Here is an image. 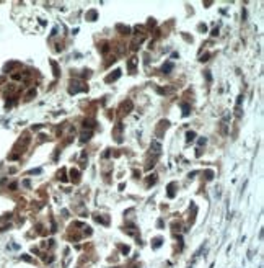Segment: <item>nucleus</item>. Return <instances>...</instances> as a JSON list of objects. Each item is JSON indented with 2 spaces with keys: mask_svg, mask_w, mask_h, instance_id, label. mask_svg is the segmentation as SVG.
Wrapping results in <instances>:
<instances>
[{
  "mask_svg": "<svg viewBox=\"0 0 264 268\" xmlns=\"http://www.w3.org/2000/svg\"><path fill=\"white\" fill-rule=\"evenodd\" d=\"M86 90H88V88H86L82 82H78V80H72V82H70L69 92H70L72 95H74V93H78V92H86Z\"/></svg>",
  "mask_w": 264,
  "mask_h": 268,
  "instance_id": "nucleus-1",
  "label": "nucleus"
},
{
  "mask_svg": "<svg viewBox=\"0 0 264 268\" xmlns=\"http://www.w3.org/2000/svg\"><path fill=\"white\" fill-rule=\"evenodd\" d=\"M150 154L153 155L155 160L160 157V154H161V144H160L158 141H152V144H150Z\"/></svg>",
  "mask_w": 264,
  "mask_h": 268,
  "instance_id": "nucleus-2",
  "label": "nucleus"
},
{
  "mask_svg": "<svg viewBox=\"0 0 264 268\" xmlns=\"http://www.w3.org/2000/svg\"><path fill=\"white\" fill-rule=\"evenodd\" d=\"M119 75H121V69H116L114 72H111V74H109V77H106V82H108V83L114 82V80L119 79Z\"/></svg>",
  "mask_w": 264,
  "mask_h": 268,
  "instance_id": "nucleus-3",
  "label": "nucleus"
},
{
  "mask_svg": "<svg viewBox=\"0 0 264 268\" xmlns=\"http://www.w3.org/2000/svg\"><path fill=\"white\" fill-rule=\"evenodd\" d=\"M91 136H93V131H83V133L80 134V141L86 142L88 139H91Z\"/></svg>",
  "mask_w": 264,
  "mask_h": 268,
  "instance_id": "nucleus-4",
  "label": "nucleus"
},
{
  "mask_svg": "<svg viewBox=\"0 0 264 268\" xmlns=\"http://www.w3.org/2000/svg\"><path fill=\"white\" fill-rule=\"evenodd\" d=\"M116 30L121 33V34H129V33H131V28H129V26H124V25H117Z\"/></svg>",
  "mask_w": 264,
  "mask_h": 268,
  "instance_id": "nucleus-5",
  "label": "nucleus"
},
{
  "mask_svg": "<svg viewBox=\"0 0 264 268\" xmlns=\"http://www.w3.org/2000/svg\"><path fill=\"white\" fill-rule=\"evenodd\" d=\"M96 16H98V12H96V10H90V12L86 13V20L93 21V20H96Z\"/></svg>",
  "mask_w": 264,
  "mask_h": 268,
  "instance_id": "nucleus-6",
  "label": "nucleus"
},
{
  "mask_svg": "<svg viewBox=\"0 0 264 268\" xmlns=\"http://www.w3.org/2000/svg\"><path fill=\"white\" fill-rule=\"evenodd\" d=\"M132 108H134V105H132V101H126L124 105H122V111H124V113H129V111H132Z\"/></svg>",
  "mask_w": 264,
  "mask_h": 268,
  "instance_id": "nucleus-7",
  "label": "nucleus"
},
{
  "mask_svg": "<svg viewBox=\"0 0 264 268\" xmlns=\"http://www.w3.org/2000/svg\"><path fill=\"white\" fill-rule=\"evenodd\" d=\"M70 178H72V181L77 183L78 178H80V172H78V170H70Z\"/></svg>",
  "mask_w": 264,
  "mask_h": 268,
  "instance_id": "nucleus-8",
  "label": "nucleus"
},
{
  "mask_svg": "<svg viewBox=\"0 0 264 268\" xmlns=\"http://www.w3.org/2000/svg\"><path fill=\"white\" fill-rule=\"evenodd\" d=\"M175 190H176V183H170L168 185V196L170 198L175 196Z\"/></svg>",
  "mask_w": 264,
  "mask_h": 268,
  "instance_id": "nucleus-9",
  "label": "nucleus"
},
{
  "mask_svg": "<svg viewBox=\"0 0 264 268\" xmlns=\"http://www.w3.org/2000/svg\"><path fill=\"white\" fill-rule=\"evenodd\" d=\"M95 124H96V123H95V119H85V121H83V126H85V128H88V131L91 129V128L95 126Z\"/></svg>",
  "mask_w": 264,
  "mask_h": 268,
  "instance_id": "nucleus-10",
  "label": "nucleus"
},
{
  "mask_svg": "<svg viewBox=\"0 0 264 268\" xmlns=\"http://www.w3.org/2000/svg\"><path fill=\"white\" fill-rule=\"evenodd\" d=\"M181 108H183V116H187V114H189L191 106L187 105V103H181Z\"/></svg>",
  "mask_w": 264,
  "mask_h": 268,
  "instance_id": "nucleus-11",
  "label": "nucleus"
},
{
  "mask_svg": "<svg viewBox=\"0 0 264 268\" xmlns=\"http://www.w3.org/2000/svg\"><path fill=\"white\" fill-rule=\"evenodd\" d=\"M155 181H157V175L153 173V175H150V177L147 178V186H150V185H155Z\"/></svg>",
  "mask_w": 264,
  "mask_h": 268,
  "instance_id": "nucleus-12",
  "label": "nucleus"
},
{
  "mask_svg": "<svg viewBox=\"0 0 264 268\" xmlns=\"http://www.w3.org/2000/svg\"><path fill=\"white\" fill-rule=\"evenodd\" d=\"M135 62H137L135 59L129 61V72H131V74H134V70H135Z\"/></svg>",
  "mask_w": 264,
  "mask_h": 268,
  "instance_id": "nucleus-13",
  "label": "nucleus"
},
{
  "mask_svg": "<svg viewBox=\"0 0 264 268\" xmlns=\"http://www.w3.org/2000/svg\"><path fill=\"white\" fill-rule=\"evenodd\" d=\"M194 137H196V133H192V131H187V133H186V139H187V142H191Z\"/></svg>",
  "mask_w": 264,
  "mask_h": 268,
  "instance_id": "nucleus-14",
  "label": "nucleus"
},
{
  "mask_svg": "<svg viewBox=\"0 0 264 268\" xmlns=\"http://www.w3.org/2000/svg\"><path fill=\"white\" fill-rule=\"evenodd\" d=\"M51 66H52V69H54V75H55V77H59V67H57V62H55V61H52V62H51Z\"/></svg>",
  "mask_w": 264,
  "mask_h": 268,
  "instance_id": "nucleus-15",
  "label": "nucleus"
},
{
  "mask_svg": "<svg viewBox=\"0 0 264 268\" xmlns=\"http://www.w3.org/2000/svg\"><path fill=\"white\" fill-rule=\"evenodd\" d=\"M34 95H36V90H34V88H31V90H29V92L26 93V97H25V98H26V100H31L33 97H34Z\"/></svg>",
  "mask_w": 264,
  "mask_h": 268,
  "instance_id": "nucleus-16",
  "label": "nucleus"
},
{
  "mask_svg": "<svg viewBox=\"0 0 264 268\" xmlns=\"http://www.w3.org/2000/svg\"><path fill=\"white\" fill-rule=\"evenodd\" d=\"M171 69H173V62H168L166 66H163V72H165V74H168Z\"/></svg>",
  "mask_w": 264,
  "mask_h": 268,
  "instance_id": "nucleus-17",
  "label": "nucleus"
},
{
  "mask_svg": "<svg viewBox=\"0 0 264 268\" xmlns=\"http://www.w3.org/2000/svg\"><path fill=\"white\" fill-rule=\"evenodd\" d=\"M204 175H206L207 180H212V178H214V172H212V170H206V173H204Z\"/></svg>",
  "mask_w": 264,
  "mask_h": 268,
  "instance_id": "nucleus-18",
  "label": "nucleus"
},
{
  "mask_svg": "<svg viewBox=\"0 0 264 268\" xmlns=\"http://www.w3.org/2000/svg\"><path fill=\"white\" fill-rule=\"evenodd\" d=\"M15 66H16L15 62H12V64H7V66L3 67V72H8V70H12V69H13V67H15Z\"/></svg>",
  "mask_w": 264,
  "mask_h": 268,
  "instance_id": "nucleus-19",
  "label": "nucleus"
},
{
  "mask_svg": "<svg viewBox=\"0 0 264 268\" xmlns=\"http://www.w3.org/2000/svg\"><path fill=\"white\" fill-rule=\"evenodd\" d=\"M96 221H98V222H103L105 226H108V224H109V221H106V217H100V216H96Z\"/></svg>",
  "mask_w": 264,
  "mask_h": 268,
  "instance_id": "nucleus-20",
  "label": "nucleus"
},
{
  "mask_svg": "<svg viewBox=\"0 0 264 268\" xmlns=\"http://www.w3.org/2000/svg\"><path fill=\"white\" fill-rule=\"evenodd\" d=\"M101 47H103V49H101V52H103V54H106V52L109 51V44H108V43H105Z\"/></svg>",
  "mask_w": 264,
  "mask_h": 268,
  "instance_id": "nucleus-21",
  "label": "nucleus"
},
{
  "mask_svg": "<svg viewBox=\"0 0 264 268\" xmlns=\"http://www.w3.org/2000/svg\"><path fill=\"white\" fill-rule=\"evenodd\" d=\"M158 244H161V239H155V240H153V247H158Z\"/></svg>",
  "mask_w": 264,
  "mask_h": 268,
  "instance_id": "nucleus-22",
  "label": "nucleus"
},
{
  "mask_svg": "<svg viewBox=\"0 0 264 268\" xmlns=\"http://www.w3.org/2000/svg\"><path fill=\"white\" fill-rule=\"evenodd\" d=\"M199 146H204V144H206V137H201L199 139V142H197Z\"/></svg>",
  "mask_w": 264,
  "mask_h": 268,
  "instance_id": "nucleus-23",
  "label": "nucleus"
},
{
  "mask_svg": "<svg viewBox=\"0 0 264 268\" xmlns=\"http://www.w3.org/2000/svg\"><path fill=\"white\" fill-rule=\"evenodd\" d=\"M241 100H243V97H241V95H240V97H238V98H237V106H240V105H241Z\"/></svg>",
  "mask_w": 264,
  "mask_h": 268,
  "instance_id": "nucleus-24",
  "label": "nucleus"
},
{
  "mask_svg": "<svg viewBox=\"0 0 264 268\" xmlns=\"http://www.w3.org/2000/svg\"><path fill=\"white\" fill-rule=\"evenodd\" d=\"M235 113H237V116L240 118V116H241V108H240V106H237V111H235Z\"/></svg>",
  "mask_w": 264,
  "mask_h": 268,
  "instance_id": "nucleus-25",
  "label": "nucleus"
},
{
  "mask_svg": "<svg viewBox=\"0 0 264 268\" xmlns=\"http://www.w3.org/2000/svg\"><path fill=\"white\" fill-rule=\"evenodd\" d=\"M209 57H210V54H206V56H202V57H201V61H202V62H204V61H207V59H209Z\"/></svg>",
  "mask_w": 264,
  "mask_h": 268,
  "instance_id": "nucleus-26",
  "label": "nucleus"
},
{
  "mask_svg": "<svg viewBox=\"0 0 264 268\" xmlns=\"http://www.w3.org/2000/svg\"><path fill=\"white\" fill-rule=\"evenodd\" d=\"M12 77H13V79H15V80H20V79H21V75H20V74H13Z\"/></svg>",
  "mask_w": 264,
  "mask_h": 268,
  "instance_id": "nucleus-27",
  "label": "nucleus"
}]
</instances>
